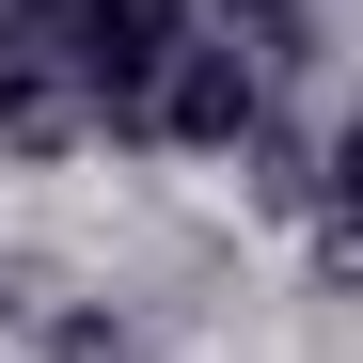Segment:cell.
<instances>
[{
    "mask_svg": "<svg viewBox=\"0 0 363 363\" xmlns=\"http://www.w3.org/2000/svg\"><path fill=\"white\" fill-rule=\"evenodd\" d=\"M174 32H190V0H64V64L95 111H143V79L174 64Z\"/></svg>",
    "mask_w": 363,
    "mask_h": 363,
    "instance_id": "1",
    "label": "cell"
},
{
    "mask_svg": "<svg viewBox=\"0 0 363 363\" xmlns=\"http://www.w3.org/2000/svg\"><path fill=\"white\" fill-rule=\"evenodd\" d=\"M32 347L48 363H127V316L111 300H32Z\"/></svg>",
    "mask_w": 363,
    "mask_h": 363,
    "instance_id": "2",
    "label": "cell"
}]
</instances>
